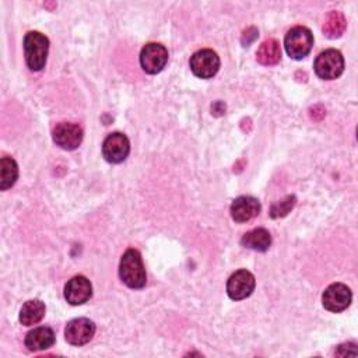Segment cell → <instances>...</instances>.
<instances>
[{
	"mask_svg": "<svg viewBox=\"0 0 358 358\" xmlns=\"http://www.w3.org/2000/svg\"><path fill=\"white\" fill-rule=\"evenodd\" d=\"M336 355L345 357V355H357V345L354 343H344L337 347Z\"/></svg>",
	"mask_w": 358,
	"mask_h": 358,
	"instance_id": "cell-21",
	"label": "cell"
},
{
	"mask_svg": "<svg viewBox=\"0 0 358 358\" xmlns=\"http://www.w3.org/2000/svg\"><path fill=\"white\" fill-rule=\"evenodd\" d=\"M49 52V39L38 32L31 31L24 38V55L27 66L32 71H39L45 67Z\"/></svg>",
	"mask_w": 358,
	"mask_h": 358,
	"instance_id": "cell-2",
	"label": "cell"
},
{
	"mask_svg": "<svg viewBox=\"0 0 358 358\" xmlns=\"http://www.w3.org/2000/svg\"><path fill=\"white\" fill-rule=\"evenodd\" d=\"M92 295V285L84 275H74L64 285V298L70 305H81Z\"/></svg>",
	"mask_w": 358,
	"mask_h": 358,
	"instance_id": "cell-12",
	"label": "cell"
},
{
	"mask_svg": "<svg viewBox=\"0 0 358 358\" xmlns=\"http://www.w3.org/2000/svg\"><path fill=\"white\" fill-rule=\"evenodd\" d=\"M52 137L56 145L70 151V150H76L81 144L84 133L78 124L70 123V122H62L55 126Z\"/></svg>",
	"mask_w": 358,
	"mask_h": 358,
	"instance_id": "cell-9",
	"label": "cell"
},
{
	"mask_svg": "<svg viewBox=\"0 0 358 358\" xmlns=\"http://www.w3.org/2000/svg\"><path fill=\"white\" fill-rule=\"evenodd\" d=\"M231 217L236 222H246L260 213V203L252 196H239L231 204Z\"/></svg>",
	"mask_w": 358,
	"mask_h": 358,
	"instance_id": "cell-13",
	"label": "cell"
},
{
	"mask_svg": "<svg viewBox=\"0 0 358 358\" xmlns=\"http://www.w3.org/2000/svg\"><path fill=\"white\" fill-rule=\"evenodd\" d=\"M285 52L291 59L301 60L310 52L313 46V35L306 27L298 25L291 28L284 39Z\"/></svg>",
	"mask_w": 358,
	"mask_h": 358,
	"instance_id": "cell-3",
	"label": "cell"
},
{
	"mask_svg": "<svg viewBox=\"0 0 358 358\" xmlns=\"http://www.w3.org/2000/svg\"><path fill=\"white\" fill-rule=\"evenodd\" d=\"M256 59L263 66H274L281 59V48L278 41L268 38L266 39L256 52Z\"/></svg>",
	"mask_w": 358,
	"mask_h": 358,
	"instance_id": "cell-16",
	"label": "cell"
},
{
	"mask_svg": "<svg viewBox=\"0 0 358 358\" xmlns=\"http://www.w3.org/2000/svg\"><path fill=\"white\" fill-rule=\"evenodd\" d=\"M296 203V197L295 196H287L285 199H282L281 201L275 203L271 206L270 210V217L271 218H278V217H284L287 215L295 206Z\"/></svg>",
	"mask_w": 358,
	"mask_h": 358,
	"instance_id": "cell-20",
	"label": "cell"
},
{
	"mask_svg": "<svg viewBox=\"0 0 358 358\" xmlns=\"http://www.w3.org/2000/svg\"><path fill=\"white\" fill-rule=\"evenodd\" d=\"M168 62V50L164 45L150 42L140 52V66L148 74L159 73Z\"/></svg>",
	"mask_w": 358,
	"mask_h": 358,
	"instance_id": "cell-6",
	"label": "cell"
},
{
	"mask_svg": "<svg viewBox=\"0 0 358 358\" xmlns=\"http://www.w3.org/2000/svg\"><path fill=\"white\" fill-rule=\"evenodd\" d=\"M130 152V141L126 134L115 131L106 136L102 143V155L110 164L123 162Z\"/></svg>",
	"mask_w": 358,
	"mask_h": 358,
	"instance_id": "cell-7",
	"label": "cell"
},
{
	"mask_svg": "<svg viewBox=\"0 0 358 358\" xmlns=\"http://www.w3.org/2000/svg\"><path fill=\"white\" fill-rule=\"evenodd\" d=\"M351 289L345 284L334 282L324 289L322 295V302L327 310L337 313L347 309V306L351 303Z\"/></svg>",
	"mask_w": 358,
	"mask_h": 358,
	"instance_id": "cell-10",
	"label": "cell"
},
{
	"mask_svg": "<svg viewBox=\"0 0 358 358\" xmlns=\"http://www.w3.org/2000/svg\"><path fill=\"white\" fill-rule=\"evenodd\" d=\"M190 70L199 78H211L220 69V57L211 49H200L190 57Z\"/></svg>",
	"mask_w": 358,
	"mask_h": 358,
	"instance_id": "cell-5",
	"label": "cell"
},
{
	"mask_svg": "<svg viewBox=\"0 0 358 358\" xmlns=\"http://www.w3.org/2000/svg\"><path fill=\"white\" fill-rule=\"evenodd\" d=\"M119 275L120 280L129 288H143L147 282V274L143 264V259L138 250L127 249L119 263Z\"/></svg>",
	"mask_w": 358,
	"mask_h": 358,
	"instance_id": "cell-1",
	"label": "cell"
},
{
	"mask_svg": "<svg viewBox=\"0 0 358 358\" xmlns=\"http://www.w3.org/2000/svg\"><path fill=\"white\" fill-rule=\"evenodd\" d=\"M255 285H256L255 275L250 271L242 268V270L232 273L231 277L228 278L227 292L231 299L241 301V299L248 298L253 292Z\"/></svg>",
	"mask_w": 358,
	"mask_h": 358,
	"instance_id": "cell-8",
	"label": "cell"
},
{
	"mask_svg": "<svg viewBox=\"0 0 358 358\" xmlns=\"http://www.w3.org/2000/svg\"><path fill=\"white\" fill-rule=\"evenodd\" d=\"M241 243L248 249L266 252L271 245V235L264 228H255L242 236Z\"/></svg>",
	"mask_w": 358,
	"mask_h": 358,
	"instance_id": "cell-15",
	"label": "cell"
},
{
	"mask_svg": "<svg viewBox=\"0 0 358 358\" xmlns=\"http://www.w3.org/2000/svg\"><path fill=\"white\" fill-rule=\"evenodd\" d=\"M24 343L29 351L48 350L55 344V333L48 326H39L27 333Z\"/></svg>",
	"mask_w": 358,
	"mask_h": 358,
	"instance_id": "cell-14",
	"label": "cell"
},
{
	"mask_svg": "<svg viewBox=\"0 0 358 358\" xmlns=\"http://www.w3.org/2000/svg\"><path fill=\"white\" fill-rule=\"evenodd\" d=\"M345 27H347V20L344 14L341 11H330L324 18L322 31L327 38L334 39L341 36V34L345 31Z\"/></svg>",
	"mask_w": 358,
	"mask_h": 358,
	"instance_id": "cell-18",
	"label": "cell"
},
{
	"mask_svg": "<svg viewBox=\"0 0 358 358\" xmlns=\"http://www.w3.org/2000/svg\"><path fill=\"white\" fill-rule=\"evenodd\" d=\"M95 333V324L87 317H77L67 323L64 329V337L71 345L87 344Z\"/></svg>",
	"mask_w": 358,
	"mask_h": 358,
	"instance_id": "cell-11",
	"label": "cell"
},
{
	"mask_svg": "<svg viewBox=\"0 0 358 358\" xmlns=\"http://www.w3.org/2000/svg\"><path fill=\"white\" fill-rule=\"evenodd\" d=\"M313 67L317 77L323 80H334L344 71L343 55L336 49H326L316 56Z\"/></svg>",
	"mask_w": 358,
	"mask_h": 358,
	"instance_id": "cell-4",
	"label": "cell"
},
{
	"mask_svg": "<svg viewBox=\"0 0 358 358\" xmlns=\"http://www.w3.org/2000/svg\"><path fill=\"white\" fill-rule=\"evenodd\" d=\"M0 189L7 190L11 187L18 178L17 162L11 157H3L0 161Z\"/></svg>",
	"mask_w": 358,
	"mask_h": 358,
	"instance_id": "cell-19",
	"label": "cell"
},
{
	"mask_svg": "<svg viewBox=\"0 0 358 358\" xmlns=\"http://www.w3.org/2000/svg\"><path fill=\"white\" fill-rule=\"evenodd\" d=\"M45 303L39 299L27 301L20 310V322L24 326H32L42 320L45 316Z\"/></svg>",
	"mask_w": 358,
	"mask_h": 358,
	"instance_id": "cell-17",
	"label": "cell"
}]
</instances>
